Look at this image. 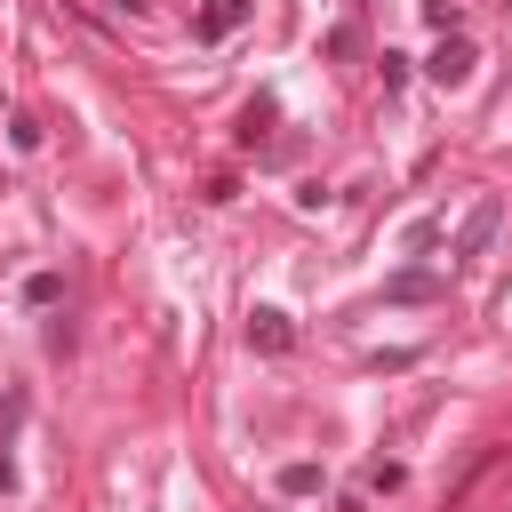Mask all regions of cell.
<instances>
[{
  "label": "cell",
  "mask_w": 512,
  "mask_h": 512,
  "mask_svg": "<svg viewBox=\"0 0 512 512\" xmlns=\"http://www.w3.org/2000/svg\"><path fill=\"white\" fill-rule=\"evenodd\" d=\"M56 288H64L56 272H32V280H24V304H56Z\"/></svg>",
  "instance_id": "obj_8"
},
{
  "label": "cell",
  "mask_w": 512,
  "mask_h": 512,
  "mask_svg": "<svg viewBox=\"0 0 512 512\" xmlns=\"http://www.w3.org/2000/svg\"><path fill=\"white\" fill-rule=\"evenodd\" d=\"M384 296H392V304H432V296H440V272L408 264V272H392V280H384Z\"/></svg>",
  "instance_id": "obj_4"
},
{
  "label": "cell",
  "mask_w": 512,
  "mask_h": 512,
  "mask_svg": "<svg viewBox=\"0 0 512 512\" xmlns=\"http://www.w3.org/2000/svg\"><path fill=\"white\" fill-rule=\"evenodd\" d=\"M456 16H464L456 0H424V24H432V32H456Z\"/></svg>",
  "instance_id": "obj_9"
},
{
  "label": "cell",
  "mask_w": 512,
  "mask_h": 512,
  "mask_svg": "<svg viewBox=\"0 0 512 512\" xmlns=\"http://www.w3.org/2000/svg\"><path fill=\"white\" fill-rule=\"evenodd\" d=\"M280 496H320V464H280Z\"/></svg>",
  "instance_id": "obj_6"
},
{
  "label": "cell",
  "mask_w": 512,
  "mask_h": 512,
  "mask_svg": "<svg viewBox=\"0 0 512 512\" xmlns=\"http://www.w3.org/2000/svg\"><path fill=\"white\" fill-rule=\"evenodd\" d=\"M496 224H504V200H496V192H480V200L464 208V224H456V240H448V256H456V264H472V256H488V240H496Z\"/></svg>",
  "instance_id": "obj_1"
},
{
  "label": "cell",
  "mask_w": 512,
  "mask_h": 512,
  "mask_svg": "<svg viewBox=\"0 0 512 512\" xmlns=\"http://www.w3.org/2000/svg\"><path fill=\"white\" fill-rule=\"evenodd\" d=\"M8 144H16V152H32V144H40V120H32V112H16V120H8Z\"/></svg>",
  "instance_id": "obj_7"
},
{
  "label": "cell",
  "mask_w": 512,
  "mask_h": 512,
  "mask_svg": "<svg viewBox=\"0 0 512 512\" xmlns=\"http://www.w3.org/2000/svg\"><path fill=\"white\" fill-rule=\"evenodd\" d=\"M296 344V328H288V312H272V304H256L248 312V352H264V360H280Z\"/></svg>",
  "instance_id": "obj_3"
},
{
  "label": "cell",
  "mask_w": 512,
  "mask_h": 512,
  "mask_svg": "<svg viewBox=\"0 0 512 512\" xmlns=\"http://www.w3.org/2000/svg\"><path fill=\"white\" fill-rule=\"evenodd\" d=\"M248 8H256V0H200V40L240 32V24H248Z\"/></svg>",
  "instance_id": "obj_5"
},
{
  "label": "cell",
  "mask_w": 512,
  "mask_h": 512,
  "mask_svg": "<svg viewBox=\"0 0 512 512\" xmlns=\"http://www.w3.org/2000/svg\"><path fill=\"white\" fill-rule=\"evenodd\" d=\"M424 72H432V80H440V88H464V80H472V72H480V48H472V40H464V32H440V48H432V56H424Z\"/></svg>",
  "instance_id": "obj_2"
},
{
  "label": "cell",
  "mask_w": 512,
  "mask_h": 512,
  "mask_svg": "<svg viewBox=\"0 0 512 512\" xmlns=\"http://www.w3.org/2000/svg\"><path fill=\"white\" fill-rule=\"evenodd\" d=\"M8 488H16V464H8V456H0V496H8Z\"/></svg>",
  "instance_id": "obj_11"
},
{
  "label": "cell",
  "mask_w": 512,
  "mask_h": 512,
  "mask_svg": "<svg viewBox=\"0 0 512 512\" xmlns=\"http://www.w3.org/2000/svg\"><path fill=\"white\" fill-rule=\"evenodd\" d=\"M104 8H120V16H136V24L152 16V0H104Z\"/></svg>",
  "instance_id": "obj_10"
}]
</instances>
